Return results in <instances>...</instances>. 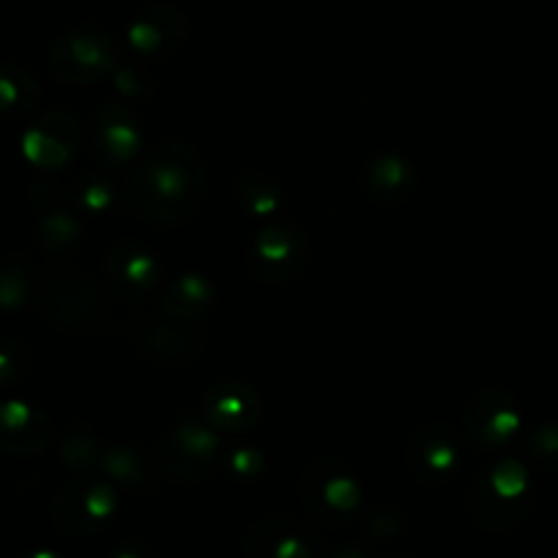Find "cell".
<instances>
[{
  "instance_id": "cell-25",
  "label": "cell",
  "mask_w": 558,
  "mask_h": 558,
  "mask_svg": "<svg viewBox=\"0 0 558 558\" xmlns=\"http://www.w3.org/2000/svg\"><path fill=\"white\" fill-rule=\"evenodd\" d=\"M104 445L87 423H71L60 436V461L74 474L98 472Z\"/></svg>"
},
{
  "instance_id": "cell-30",
  "label": "cell",
  "mask_w": 558,
  "mask_h": 558,
  "mask_svg": "<svg viewBox=\"0 0 558 558\" xmlns=\"http://www.w3.org/2000/svg\"><path fill=\"white\" fill-rule=\"evenodd\" d=\"M526 456L545 472H558V423H539L529 430Z\"/></svg>"
},
{
  "instance_id": "cell-33",
  "label": "cell",
  "mask_w": 558,
  "mask_h": 558,
  "mask_svg": "<svg viewBox=\"0 0 558 558\" xmlns=\"http://www.w3.org/2000/svg\"><path fill=\"white\" fill-rule=\"evenodd\" d=\"M153 550L147 548V545H142V548H129V545H123V548L114 554V558H147Z\"/></svg>"
},
{
  "instance_id": "cell-4",
  "label": "cell",
  "mask_w": 558,
  "mask_h": 558,
  "mask_svg": "<svg viewBox=\"0 0 558 558\" xmlns=\"http://www.w3.org/2000/svg\"><path fill=\"white\" fill-rule=\"evenodd\" d=\"M38 311L65 332H114V311L101 287L82 272L47 278L36 292Z\"/></svg>"
},
{
  "instance_id": "cell-1",
  "label": "cell",
  "mask_w": 558,
  "mask_h": 558,
  "mask_svg": "<svg viewBox=\"0 0 558 558\" xmlns=\"http://www.w3.org/2000/svg\"><path fill=\"white\" fill-rule=\"evenodd\" d=\"M207 169L194 145L161 142L136 161L125 183V205L156 227H183L199 213Z\"/></svg>"
},
{
  "instance_id": "cell-26",
  "label": "cell",
  "mask_w": 558,
  "mask_h": 558,
  "mask_svg": "<svg viewBox=\"0 0 558 558\" xmlns=\"http://www.w3.org/2000/svg\"><path fill=\"white\" fill-rule=\"evenodd\" d=\"M69 202L74 210L87 213V216H101V213H109L114 207L118 189H114V183L107 174L98 172V169H90V172H82L71 183Z\"/></svg>"
},
{
  "instance_id": "cell-15",
  "label": "cell",
  "mask_w": 558,
  "mask_h": 558,
  "mask_svg": "<svg viewBox=\"0 0 558 558\" xmlns=\"http://www.w3.org/2000/svg\"><path fill=\"white\" fill-rule=\"evenodd\" d=\"M104 278L120 300L145 303L161 283V265L147 245L136 240H118L104 254Z\"/></svg>"
},
{
  "instance_id": "cell-17",
  "label": "cell",
  "mask_w": 558,
  "mask_h": 558,
  "mask_svg": "<svg viewBox=\"0 0 558 558\" xmlns=\"http://www.w3.org/2000/svg\"><path fill=\"white\" fill-rule=\"evenodd\" d=\"M202 414L218 434H248L262 423L265 401L248 381L221 379L202 392Z\"/></svg>"
},
{
  "instance_id": "cell-13",
  "label": "cell",
  "mask_w": 558,
  "mask_h": 558,
  "mask_svg": "<svg viewBox=\"0 0 558 558\" xmlns=\"http://www.w3.org/2000/svg\"><path fill=\"white\" fill-rule=\"evenodd\" d=\"M85 145V129L69 109H47L22 134V156L38 169H63L76 161Z\"/></svg>"
},
{
  "instance_id": "cell-23",
  "label": "cell",
  "mask_w": 558,
  "mask_h": 558,
  "mask_svg": "<svg viewBox=\"0 0 558 558\" xmlns=\"http://www.w3.org/2000/svg\"><path fill=\"white\" fill-rule=\"evenodd\" d=\"M41 101V85L36 74L14 60L0 63V118L16 120L31 114Z\"/></svg>"
},
{
  "instance_id": "cell-14",
  "label": "cell",
  "mask_w": 558,
  "mask_h": 558,
  "mask_svg": "<svg viewBox=\"0 0 558 558\" xmlns=\"http://www.w3.org/2000/svg\"><path fill=\"white\" fill-rule=\"evenodd\" d=\"M205 343V322H183L167 314H158L156 319L145 322L136 332V349L142 357L150 360L153 365H163V368L191 365L202 354Z\"/></svg>"
},
{
  "instance_id": "cell-2",
  "label": "cell",
  "mask_w": 558,
  "mask_h": 558,
  "mask_svg": "<svg viewBox=\"0 0 558 558\" xmlns=\"http://www.w3.org/2000/svg\"><path fill=\"white\" fill-rule=\"evenodd\" d=\"M537 505V485L526 463L499 458L485 469L469 494V518L488 534H505L521 526Z\"/></svg>"
},
{
  "instance_id": "cell-24",
  "label": "cell",
  "mask_w": 558,
  "mask_h": 558,
  "mask_svg": "<svg viewBox=\"0 0 558 558\" xmlns=\"http://www.w3.org/2000/svg\"><path fill=\"white\" fill-rule=\"evenodd\" d=\"M234 202L240 205V210L248 213L254 218H272L278 216L283 205V189L276 178H270L267 172H256L248 169L238 178L234 183Z\"/></svg>"
},
{
  "instance_id": "cell-16",
  "label": "cell",
  "mask_w": 558,
  "mask_h": 558,
  "mask_svg": "<svg viewBox=\"0 0 558 558\" xmlns=\"http://www.w3.org/2000/svg\"><path fill=\"white\" fill-rule=\"evenodd\" d=\"M189 38V16L174 5H147L125 25V44L142 60H167Z\"/></svg>"
},
{
  "instance_id": "cell-18",
  "label": "cell",
  "mask_w": 558,
  "mask_h": 558,
  "mask_svg": "<svg viewBox=\"0 0 558 558\" xmlns=\"http://www.w3.org/2000/svg\"><path fill=\"white\" fill-rule=\"evenodd\" d=\"M54 439V423L41 407L27 401L0 403V452L11 458L41 456Z\"/></svg>"
},
{
  "instance_id": "cell-8",
  "label": "cell",
  "mask_w": 558,
  "mask_h": 558,
  "mask_svg": "<svg viewBox=\"0 0 558 558\" xmlns=\"http://www.w3.org/2000/svg\"><path fill=\"white\" fill-rule=\"evenodd\" d=\"M221 436L207 420L183 417L158 441L161 472L178 485H199L218 469Z\"/></svg>"
},
{
  "instance_id": "cell-19",
  "label": "cell",
  "mask_w": 558,
  "mask_h": 558,
  "mask_svg": "<svg viewBox=\"0 0 558 558\" xmlns=\"http://www.w3.org/2000/svg\"><path fill=\"white\" fill-rule=\"evenodd\" d=\"M417 167L401 153H379L360 172L365 199L379 207H398L417 189Z\"/></svg>"
},
{
  "instance_id": "cell-10",
  "label": "cell",
  "mask_w": 558,
  "mask_h": 558,
  "mask_svg": "<svg viewBox=\"0 0 558 558\" xmlns=\"http://www.w3.org/2000/svg\"><path fill=\"white\" fill-rule=\"evenodd\" d=\"M463 439L480 452H496L512 445L521 430V409L505 387H483L463 409Z\"/></svg>"
},
{
  "instance_id": "cell-27",
  "label": "cell",
  "mask_w": 558,
  "mask_h": 558,
  "mask_svg": "<svg viewBox=\"0 0 558 558\" xmlns=\"http://www.w3.org/2000/svg\"><path fill=\"white\" fill-rule=\"evenodd\" d=\"M36 294V278L31 265L16 254L0 256V308L16 311Z\"/></svg>"
},
{
  "instance_id": "cell-31",
  "label": "cell",
  "mask_w": 558,
  "mask_h": 558,
  "mask_svg": "<svg viewBox=\"0 0 558 558\" xmlns=\"http://www.w3.org/2000/svg\"><path fill=\"white\" fill-rule=\"evenodd\" d=\"M407 518L398 507H376V510L368 512L365 518V532H368L371 539L381 543V539H396L407 532Z\"/></svg>"
},
{
  "instance_id": "cell-20",
  "label": "cell",
  "mask_w": 558,
  "mask_h": 558,
  "mask_svg": "<svg viewBox=\"0 0 558 558\" xmlns=\"http://www.w3.org/2000/svg\"><path fill=\"white\" fill-rule=\"evenodd\" d=\"M98 472L107 480H112L114 488H123L131 496H153L158 494V474L153 469L150 458L142 447L125 445H107L101 452V466Z\"/></svg>"
},
{
  "instance_id": "cell-5",
  "label": "cell",
  "mask_w": 558,
  "mask_h": 558,
  "mask_svg": "<svg viewBox=\"0 0 558 558\" xmlns=\"http://www.w3.org/2000/svg\"><path fill=\"white\" fill-rule=\"evenodd\" d=\"M123 49L120 41L101 25H74L60 33L47 54L49 74L63 85H93L114 74Z\"/></svg>"
},
{
  "instance_id": "cell-28",
  "label": "cell",
  "mask_w": 558,
  "mask_h": 558,
  "mask_svg": "<svg viewBox=\"0 0 558 558\" xmlns=\"http://www.w3.org/2000/svg\"><path fill=\"white\" fill-rule=\"evenodd\" d=\"M33 347L25 338H0V387H14L31 374Z\"/></svg>"
},
{
  "instance_id": "cell-12",
  "label": "cell",
  "mask_w": 558,
  "mask_h": 558,
  "mask_svg": "<svg viewBox=\"0 0 558 558\" xmlns=\"http://www.w3.org/2000/svg\"><path fill=\"white\" fill-rule=\"evenodd\" d=\"M248 558H325L330 556L322 532L292 515H267L251 523L243 537Z\"/></svg>"
},
{
  "instance_id": "cell-11",
  "label": "cell",
  "mask_w": 558,
  "mask_h": 558,
  "mask_svg": "<svg viewBox=\"0 0 558 558\" xmlns=\"http://www.w3.org/2000/svg\"><path fill=\"white\" fill-rule=\"evenodd\" d=\"M409 474L425 488L452 483L463 466V439L450 423L434 420L420 425L407 445Z\"/></svg>"
},
{
  "instance_id": "cell-32",
  "label": "cell",
  "mask_w": 558,
  "mask_h": 558,
  "mask_svg": "<svg viewBox=\"0 0 558 558\" xmlns=\"http://www.w3.org/2000/svg\"><path fill=\"white\" fill-rule=\"evenodd\" d=\"M112 76H114V85H118V90L123 93L129 101H136V98L150 96V90H153L150 74H145V71L136 69V65L120 63L118 69H114Z\"/></svg>"
},
{
  "instance_id": "cell-6",
  "label": "cell",
  "mask_w": 558,
  "mask_h": 558,
  "mask_svg": "<svg viewBox=\"0 0 558 558\" xmlns=\"http://www.w3.org/2000/svg\"><path fill=\"white\" fill-rule=\"evenodd\" d=\"M311 254H314V245L305 229L292 218L272 216L251 240L245 267L259 283L287 287L308 270Z\"/></svg>"
},
{
  "instance_id": "cell-3",
  "label": "cell",
  "mask_w": 558,
  "mask_h": 558,
  "mask_svg": "<svg viewBox=\"0 0 558 558\" xmlns=\"http://www.w3.org/2000/svg\"><path fill=\"white\" fill-rule=\"evenodd\" d=\"M300 501L316 526L338 532L363 515L365 490L341 456H322L300 477Z\"/></svg>"
},
{
  "instance_id": "cell-7",
  "label": "cell",
  "mask_w": 558,
  "mask_h": 558,
  "mask_svg": "<svg viewBox=\"0 0 558 558\" xmlns=\"http://www.w3.org/2000/svg\"><path fill=\"white\" fill-rule=\"evenodd\" d=\"M120 510V494L101 472L76 474L52 499V523L65 537H96Z\"/></svg>"
},
{
  "instance_id": "cell-9",
  "label": "cell",
  "mask_w": 558,
  "mask_h": 558,
  "mask_svg": "<svg viewBox=\"0 0 558 558\" xmlns=\"http://www.w3.org/2000/svg\"><path fill=\"white\" fill-rule=\"evenodd\" d=\"M93 161L101 169L131 167L145 147V123L140 112L125 101H107L93 112L90 140Z\"/></svg>"
},
{
  "instance_id": "cell-21",
  "label": "cell",
  "mask_w": 558,
  "mask_h": 558,
  "mask_svg": "<svg viewBox=\"0 0 558 558\" xmlns=\"http://www.w3.org/2000/svg\"><path fill=\"white\" fill-rule=\"evenodd\" d=\"M216 308V283L205 272H178L161 292V314L183 322H205Z\"/></svg>"
},
{
  "instance_id": "cell-29",
  "label": "cell",
  "mask_w": 558,
  "mask_h": 558,
  "mask_svg": "<svg viewBox=\"0 0 558 558\" xmlns=\"http://www.w3.org/2000/svg\"><path fill=\"white\" fill-rule=\"evenodd\" d=\"M218 469L227 477L238 480V483H248V480H256L265 472V456H262L259 447H229V450H221V456H218Z\"/></svg>"
},
{
  "instance_id": "cell-22",
  "label": "cell",
  "mask_w": 558,
  "mask_h": 558,
  "mask_svg": "<svg viewBox=\"0 0 558 558\" xmlns=\"http://www.w3.org/2000/svg\"><path fill=\"white\" fill-rule=\"evenodd\" d=\"M36 243L52 259H71L76 251L85 245V227L82 218L76 216L74 207H44L38 210V227H36Z\"/></svg>"
}]
</instances>
